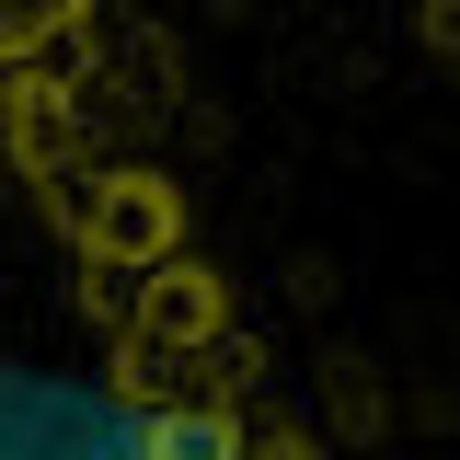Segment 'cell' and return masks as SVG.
Wrapping results in <instances>:
<instances>
[{
  "label": "cell",
  "instance_id": "cell-2",
  "mask_svg": "<svg viewBox=\"0 0 460 460\" xmlns=\"http://www.w3.org/2000/svg\"><path fill=\"white\" fill-rule=\"evenodd\" d=\"M368 12H380V35H392L402 69L460 104V0H368Z\"/></svg>",
  "mask_w": 460,
  "mask_h": 460
},
{
  "label": "cell",
  "instance_id": "cell-1",
  "mask_svg": "<svg viewBox=\"0 0 460 460\" xmlns=\"http://www.w3.org/2000/svg\"><path fill=\"white\" fill-rule=\"evenodd\" d=\"M0 460H368L219 196L162 0H0Z\"/></svg>",
  "mask_w": 460,
  "mask_h": 460
}]
</instances>
